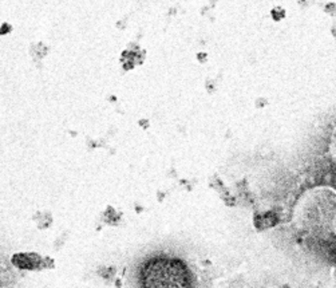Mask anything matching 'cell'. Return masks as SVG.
Segmentation results:
<instances>
[{
	"mask_svg": "<svg viewBox=\"0 0 336 288\" xmlns=\"http://www.w3.org/2000/svg\"><path fill=\"white\" fill-rule=\"evenodd\" d=\"M139 283L142 287L178 288L192 284L190 271L182 261L176 259L155 257L141 267Z\"/></svg>",
	"mask_w": 336,
	"mask_h": 288,
	"instance_id": "1",
	"label": "cell"
},
{
	"mask_svg": "<svg viewBox=\"0 0 336 288\" xmlns=\"http://www.w3.org/2000/svg\"><path fill=\"white\" fill-rule=\"evenodd\" d=\"M272 15H273V19H276V20H280V19L284 18V9L281 8H276V9H273L272 11Z\"/></svg>",
	"mask_w": 336,
	"mask_h": 288,
	"instance_id": "2",
	"label": "cell"
},
{
	"mask_svg": "<svg viewBox=\"0 0 336 288\" xmlns=\"http://www.w3.org/2000/svg\"><path fill=\"white\" fill-rule=\"evenodd\" d=\"M331 152L333 154V158L336 159V131L333 133V137H332V148H331Z\"/></svg>",
	"mask_w": 336,
	"mask_h": 288,
	"instance_id": "3",
	"label": "cell"
}]
</instances>
